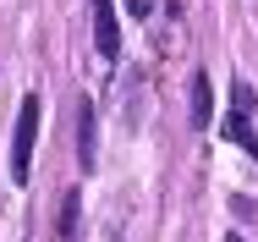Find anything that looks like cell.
<instances>
[{"instance_id":"5","label":"cell","mask_w":258,"mask_h":242,"mask_svg":"<svg viewBox=\"0 0 258 242\" xmlns=\"http://www.w3.org/2000/svg\"><path fill=\"white\" fill-rule=\"evenodd\" d=\"M214 121V88H209V72H192V127L204 132Z\"/></svg>"},{"instance_id":"9","label":"cell","mask_w":258,"mask_h":242,"mask_svg":"<svg viewBox=\"0 0 258 242\" xmlns=\"http://www.w3.org/2000/svg\"><path fill=\"white\" fill-rule=\"evenodd\" d=\"M225 242H247V237H236V231H231V237H225Z\"/></svg>"},{"instance_id":"6","label":"cell","mask_w":258,"mask_h":242,"mask_svg":"<svg viewBox=\"0 0 258 242\" xmlns=\"http://www.w3.org/2000/svg\"><path fill=\"white\" fill-rule=\"evenodd\" d=\"M220 132L242 149V154H253V160H258V132H253V121H247V116H236V110H231V116L220 121Z\"/></svg>"},{"instance_id":"7","label":"cell","mask_w":258,"mask_h":242,"mask_svg":"<svg viewBox=\"0 0 258 242\" xmlns=\"http://www.w3.org/2000/svg\"><path fill=\"white\" fill-rule=\"evenodd\" d=\"M253 105H258V94L236 77V83H231V110H236V116H253Z\"/></svg>"},{"instance_id":"3","label":"cell","mask_w":258,"mask_h":242,"mask_svg":"<svg viewBox=\"0 0 258 242\" xmlns=\"http://www.w3.org/2000/svg\"><path fill=\"white\" fill-rule=\"evenodd\" d=\"M77 160H83V171H94V160H99V138H94V99H88V94L77 99Z\"/></svg>"},{"instance_id":"8","label":"cell","mask_w":258,"mask_h":242,"mask_svg":"<svg viewBox=\"0 0 258 242\" xmlns=\"http://www.w3.org/2000/svg\"><path fill=\"white\" fill-rule=\"evenodd\" d=\"M121 11H126L132 22H149V11H154V0H121Z\"/></svg>"},{"instance_id":"2","label":"cell","mask_w":258,"mask_h":242,"mask_svg":"<svg viewBox=\"0 0 258 242\" xmlns=\"http://www.w3.org/2000/svg\"><path fill=\"white\" fill-rule=\"evenodd\" d=\"M115 0H94V44H99V61H121V28H115Z\"/></svg>"},{"instance_id":"1","label":"cell","mask_w":258,"mask_h":242,"mask_svg":"<svg viewBox=\"0 0 258 242\" xmlns=\"http://www.w3.org/2000/svg\"><path fill=\"white\" fill-rule=\"evenodd\" d=\"M39 121H44V94H22V110H17V132H11V182L22 187L33 176V143H39Z\"/></svg>"},{"instance_id":"4","label":"cell","mask_w":258,"mask_h":242,"mask_svg":"<svg viewBox=\"0 0 258 242\" xmlns=\"http://www.w3.org/2000/svg\"><path fill=\"white\" fill-rule=\"evenodd\" d=\"M77 231H83V193H77V187H66L60 215H55V242H77Z\"/></svg>"}]
</instances>
